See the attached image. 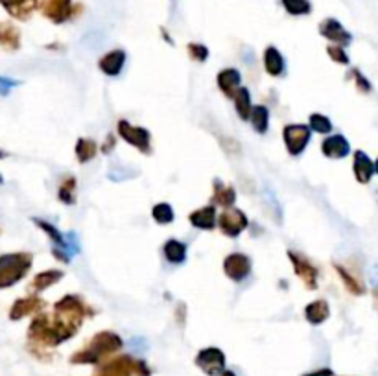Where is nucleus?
<instances>
[{
	"label": "nucleus",
	"instance_id": "obj_1",
	"mask_svg": "<svg viewBox=\"0 0 378 376\" xmlns=\"http://www.w3.org/2000/svg\"><path fill=\"white\" fill-rule=\"evenodd\" d=\"M122 348V340L115 332H98L85 347L70 356L74 365H100Z\"/></svg>",
	"mask_w": 378,
	"mask_h": 376
},
{
	"label": "nucleus",
	"instance_id": "obj_2",
	"mask_svg": "<svg viewBox=\"0 0 378 376\" xmlns=\"http://www.w3.org/2000/svg\"><path fill=\"white\" fill-rule=\"evenodd\" d=\"M94 376H151V369L144 359H135L127 354L103 362Z\"/></svg>",
	"mask_w": 378,
	"mask_h": 376
},
{
	"label": "nucleus",
	"instance_id": "obj_3",
	"mask_svg": "<svg viewBox=\"0 0 378 376\" xmlns=\"http://www.w3.org/2000/svg\"><path fill=\"white\" fill-rule=\"evenodd\" d=\"M32 266V255L28 253H12L0 257V288L15 284L23 279Z\"/></svg>",
	"mask_w": 378,
	"mask_h": 376
},
{
	"label": "nucleus",
	"instance_id": "obj_4",
	"mask_svg": "<svg viewBox=\"0 0 378 376\" xmlns=\"http://www.w3.org/2000/svg\"><path fill=\"white\" fill-rule=\"evenodd\" d=\"M194 362L196 367L209 376H220L225 370V354L216 347L201 348Z\"/></svg>",
	"mask_w": 378,
	"mask_h": 376
},
{
	"label": "nucleus",
	"instance_id": "obj_5",
	"mask_svg": "<svg viewBox=\"0 0 378 376\" xmlns=\"http://www.w3.org/2000/svg\"><path fill=\"white\" fill-rule=\"evenodd\" d=\"M284 144L290 155H301L310 143V127L301 124H290L284 127Z\"/></svg>",
	"mask_w": 378,
	"mask_h": 376
},
{
	"label": "nucleus",
	"instance_id": "obj_6",
	"mask_svg": "<svg viewBox=\"0 0 378 376\" xmlns=\"http://www.w3.org/2000/svg\"><path fill=\"white\" fill-rule=\"evenodd\" d=\"M118 133L126 143L133 144L143 154H149V133L144 127H135L126 120H120L118 122Z\"/></svg>",
	"mask_w": 378,
	"mask_h": 376
},
{
	"label": "nucleus",
	"instance_id": "obj_7",
	"mask_svg": "<svg viewBox=\"0 0 378 376\" xmlns=\"http://www.w3.org/2000/svg\"><path fill=\"white\" fill-rule=\"evenodd\" d=\"M288 257L292 260V266L295 269V273L303 279V282L308 288H317V268H315L314 264L306 260L304 257H301L299 253H293V251H288Z\"/></svg>",
	"mask_w": 378,
	"mask_h": 376
},
{
	"label": "nucleus",
	"instance_id": "obj_8",
	"mask_svg": "<svg viewBox=\"0 0 378 376\" xmlns=\"http://www.w3.org/2000/svg\"><path fill=\"white\" fill-rule=\"evenodd\" d=\"M224 269L229 279L240 282L251 271V260L246 255H242V253H235V255H229V257L225 258Z\"/></svg>",
	"mask_w": 378,
	"mask_h": 376
},
{
	"label": "nucleus",
	"instance_id": "obj_9",
	"mask_svg": "<svg viewBox=\"0 0 378 376\" xmlns=\"http://www.w3.org/2000/svg\"><path fill=\"white\" fill-rule=\"evenodd\" d=\"M247 218L246 214L238 209H231V211L224 212L218 220L220 229L224 231L227 236H238V234L247 227Z\"/></svg>",
	"mask_w": 378,
	"mask_h": 376
},
{
	"label": "nucleus",
	"instance_id": "obj_10",
	"mask_svg": "<svg viewBox=\"0 0 378 376\" xmlns=\"http://www.w3.org/2000/svg\"><path fill=\"white\" fill-rule=\"evenodd\" d=\"M319 32L321 35H325L328 41H333V43H336L338 46H347L350 45V41H353V35H350L336 19H327L325 23H321Z\"/></svg>",
	"mask_w": 378,
	"mask_h": 376
},
{
	"label": "nucleus",
	"instance_id": "obj_11",
	"mask_svg": "<svg viewBox=\"0 0 378 376\" xmlns=\"http://www.w3.org/2000/svg\"><path fill=\"white\" fill-rule=\"evenodd\" d=\"M353 170H355L356 181L361 185H367L375 176V163L369 159V155L366 152H355V159H353Z\"/></svg>",
	"mask_w": 378,
	"mask_h": 376
},
{
	"label": "nucleus",
	"instance_id": "obj_12",
	"mask_svg": "<svg viewBox=\"0 0 378 376\" xmlns=\"http://www.w3.org/2000/svg\"><path fill=\"white\" fill-rule=\"evenodd\" d=\"M321 152L327 155L328 159H344L350 154V144L344 135H333L321 144Z\"/></svg>",
	"mask_w": 378,
	"mask_h": 376
},
{
	"label": "nucleus",
	"instance_id": "obj_13",
	"mask_svg": "<svg viewBox=\"0 0 378 376\" xmlns=\"http://www.w3.org/2000/svg\"><path fill=\"white\" fill-rule=\"evenodd\" d=\"M124 65H126V52L124 50L109 52V54H105L100 59V63H98L100 70L107 76H118L122 72V69H124Z\"/></svg>",
	"mask_w": 378,
	"mask_h": 376
},
{
	"label": "nucleus",
	"instance_id": "obj_14",
	"mask_svg": "<svg viewBox=\"0 0 378 376\" xmlns=\"http://www.w3.org/2000/svg\"><path fill=\"white\" fill-rule=\"evenodd\" d=\"M240 81V72L235 69H225L218 74V87L222 89V92H224L225 96H229L231 100L235 98V94L242 87Z\"/></svg>",
	"mask_w": 378,
	"mask_h": 376
},
{
	"label": "nucleus",
	"instance_id": "obj_15",
	"mask_svg": "<svg viewBox=\"0 0 378 376\" xmlns=\"http://www.w3.org/2000/svg\"><path fill=\"white\" fill-rule=\"evenodd\" d=\"M264 67L269 76H282L284 74V57L275 46H269L268 50L264 52Z\"/></svg>",
	"mask_w": 378,
	"mask_h": 376
},
{
	"label": "nucleus",
	"instance_id": "obj_16",
	"mask_svg": "<svg viewBox=\"0 0 378 376\" xmlns=\"http://www.w3.org/2000/svg\"><path fill=\"white\" fill-rule=\"evenodd\" d=\"M43 304H45V302L41 301L39 297H24V299H21V301H17L13 304L12 312H10V317H12V320H21V317L28 315V313L37 312Z\"/></svg>",
	"mask_w": 378,
	"mask_h": 376
},
{
	"label": "nucleus",
	"instance_id": "obj_17",
	"mask_svg": "<svg viewBox=\"0 0 378 376\" xmlns=\"http://www.w3.org/2000/svg\"><path fill=\"white\" fill-rule=\"evenodd\" d=\"M189 220L194 227L211 231V229L216 227V209L214 207H203L200 211L192 212Z\"/></svg>",
	"mask_w": 378,
	"mask_h": 376
},
{
	"label": "nucleus",
	"instance_id": "obj_18",
	"mask_svg": "<svg viewBox=\"0 0 378 376\" xmlns=\"http://www.w3.org/2000/svg\"><path fill=\"white\" fill-rule=\"evenodd\" d=\"M330 315V308H328L327 301H314L310 302L308 306L304 308V317L312 325H321L325 323Z\"/></svg>",
	"mask_w": 378,
	"mask_h": 376
},
{
	"label": "nucleus",
	"instance_id": "obj_19",
	"mask_svg": "<svg viewBox=\"0 0 378 376\" xmlns=\"http://www.w3.org/2000/svg\"><path fill=\"white\" fill-rule=\"evenodd\" d=\"M165 257L170 264H183L187 260V245L179 240H168L165 244Z\"/></svg>",
	"mask_w": 378,
	"mask_h": 376
},
{
	"label": "nucleus",
	"instance_id": "obj_20",
	"mask_svg": "<svg viewBox=\"0 0 378 376\" xmlns=\"http://www.w3.org/2000/svg\"><path fill=\"white\" fill-rule=\"evenodd\" d=\"M235 200H236V194H235V190H233V187H225L224 182L216 179V181H214V194H212V201L222 207H231L233 203H235Z\"/></svg>",
	"mask_w": 378,
	"mask_h": 376
},
{
	"label": "nucleus",
	"instance_id": "obj_21",
	"mask_svg": "<svg viewBox=\"0 0 378 376\" xmlns=\"http://www.w3.org/2000/svg\"><path fill=\"white\" fill-rule=\"evenodd\" d=\"M46 15L56 23L65 21L70 15V0H52L46 6Z\"/></svg>",
	"mask_w": 378,
	"mask_h": 376
},
{
	"label": "nucleus",
	"instance_id": "obj_22",
	"mask_svg": "<svg viewBox=\"0 0 378 376\" xmlns=\"http://www.w3.org/2000/svg\"><path fill=\"white\" fill-rule=\"evenodd\" d=\"M233 100H235V107L236 111H238V114H240V118L249 120L253 107H251V94H249V91H247L246 87H240Z\"/></svg>",
	"mask_w": 378,
	"mask_h": 376
},
{
	"label": "nucleus",
	"instance_id": "obj_23",
	"mask_svg": "<svg viewBox=\"0 0 378 376\" xmlns=\"http://www.w3.org/2000/svg\"><path fill=\"white\" fill-rule=\"evenodd\" d=\"M63 273L58 271V269H50V271H45V273H39L32 280V290L34 291H43L46 288H50L52 284H56L58 280H61Z\"/></svg>",
	"mask_w": 378,
	"mask_h": 376
},
{
	"label": "nucleus",
	"instance_id": "obj_24",
	"mask_svg": "<svg viewBox=\"0 0 378 376\" xmlns=\"http://www.w3.org/2000/svg\"><path fill=\"white\" fill-rule=\"evenodd\" d=\"M249 120H251L253 127H255V132L257 133L268 132L269 113L264 105H255V107L251 109V116H249Z\"/></svg>",
	"mask_w": 378,
	"mask_h": 376
},
{
	"label": "nucleus",
	"instance_id": "obj_25",
	"mask_svg": "<svg viewBox=\"0 0 378 376\" xmlns=\"http://www.w3.org/2000/svg\"><path fill=\"white\" fill-rule=\"evenodd\" d=\"M336 271H338V275L342 277V280H344L345 288H347L350 293H355V295H361V293L366 291V288H364V284H361V280L358 279V277H355L353 273H349L347 269L342 268V266H338V264H336Z\"/></svg>",
	"mask_w": 378,
	"mask_h": 376
},
{
	"label": "nucleus",
	"instance_id": "obj_26",
	"mask_svg": "<svg viewBox=\"0 0 378 376\" xmlns=\"http://www.w3.org/2000/svg\"><path fill=\"white\" fill-rule=\"evenodd\" d=\"M76 155L80 163H89L96 155V143L91 138H80L76 144Z\"/></svg>",
	"mask_w": 378,
	"mask_h": 376
},
{
	"label": "nucleus",
	"instance_id": "obj_27",
	"mask_svg": "<svg viewBox=\"0 0 378 376\" xmlns=\"http://www.w3.org/2000/svg\"><path fill=\"white\" fill-rule=\"evenodd\" d=\"M74 188H76V179L74 177H65V181L61 182L59 187V200L67 203V205H72L74 203Z\"/></svg>",
	"mask_w": 378,
	"mask_h": 376
},
{
	"label": "nucleus",
	"instance_id": "obj_28",
	"mask_svg": "<svg viewBox=\"0 0 378 376\" xmlns=\"http://www.w3.org/2000/svg\"><path fill=\"white\" fill-rule=\"evenodd\" d=\"M282 6L290 15H306L312 10L308 0H282Z\"/></svg>",
	"mask_w": 378,
	"mask_h": 376
},
{
	"label": "nucleus",
	"instance_id": "obj_29",
	"mask_svg": "<svg viewBox=\"0 0 378 376\" xmlns=\"http://www.w3.org/2000/svg\"><path fill=\"white\" fill-rule=\"evenodd\" d=\"M310 129H314L317 133H330L333 132V122L327 116L315 113L310 116Z\"/></svg>",
	"mask_w": 378,
	"mask_h": 376
},
{
	"label": "nucleus",
	"instance_id": "obj_30",
	"mask_svg": "<svg viewBox=\"0 0 378 376\" xmlns=\"http://www.w3.org/2000/svg\"><path fill=\"white\" fill-rule=\"evenodd\" d=\"M154 218L157 223H170L174 220V211L172 207L168 203H159V205L154 207Z\"/></svg>",
	"mask_w": 378,
	"mask_h": 376
},
{
	"label": "nucleus",
	"instance_id": "obj_31",
	"mask_svg": "<svg viewBox=\"0 0 378 376\" xmlns=\"http://www.w3.org/2000/svg\"><path fill=\"white\" fill-rule=\"evenodd\" d=\"M350 76H353V78H355V83H356V87H358V91L360 92H371L372 91V85H371V81L367 80L366 76L361 74L360 70L358 69H353V72H350Z\"/></svg>",
	"mask_w": 378,
	"mask_h": 376
},
{
	"label": "nucleus",
	"instance_id": "obj_32",
	"mask_svg": "<svg viewBox=\"0 0 378 376\" xmlns=\"http://www.w3.org/2000/svg\"><path fill=\"white\" fill-rule=\"evenodd\" d=\"M189 54L192 59H196V61H207V57H209V50H207L203 45H189Z\"/></svg>",
	"mask_w": 378,
	"mask_h": 376
},
{
	"label": "nucleus",
	"instance_id": "obj_33",
	"mask_svg": "<svg viewBox=\"0 0 378 376\" xmlns=\"http://www.w3.org/2000/svg\"><path fill=\"white\" fill-rule=\"evenodd\" d=\"M328 54L339 65H349V56L345 54L344 46H328Z\"/></svg>",
	"mask_w": 378,
	"mask_h": 376
},
{
	"label": "nucleus",
	"instance_id": "obj_34",
	"mask_svg": "<svg viewBox=\"0 0 378 376\" xmlns=\"http://www.w3.org/2000/svg\"><path fill=\"white\" fill-rule=\"evenodd\" d=\"M15 85H17V81L6 80V78H0V96H6L8 92L12 91Z\"/></svg>",
	"mask_w": 378,
	"mask_h": 376
},
{
	"label": "nucleus",
	"instance_id": "obj_35",
	"mask_svg": "<svg viewBox=\"0 0 378 376\" xmlns=\"http://www.w3.org/2000/svg\"><path fill=\"white\" fill-rule=\"evenodd\" d=\"M303 376H334V370L328 369V367H323V369L310 370V373H304Z\"/></svg>",
	"mask_w": 378,
	"mask_h": 376
},
{
	"label": "nucleus",
	"instance_id": "obj_36",
	"mask_svg": "<svg viewBox=\"0 0 378 376\" xmlns=\"http://www.w3.org/2000/svg\"><path fill=\"white\" fill-rule=\"evenodd\" d=\"M113 140H115V137H113V135H109V137H107V146H103L102 148L103 154H109L111 149H113V146H115V144H113Z\"/></svg>",
	"mask_w": 378,
	"mask_h": 376
},
{
	"label": "nucleus",
	"instance_id": "obj_37",
	"mask_svg": "<svg viewBox=\"0 0 378 376\" xmlns=\"http://www.w3.org/2000/svg\"><path fill=\"white\" fill-rule=\"evenodd\" d=\"M220 376H236V375H235V370H229V369H225V370H224V373H222V375H220Z\"/></svg>",
	"mask_w": 378,
	"mask_h": 376
},
{
	"label": "nucleus",
	"instance_id": "obj_38",
	"mask_svg": "<svg viewBox=\"0 0 378 376\" xmlns=\"http://www.w3.org/2000/svg\"><path fill=\"white\" fill-rule=\"evenodd\" d=\"M375 174H377V176H378V159L375 160Z\"/></svg>",
	"mask_w": 378,
	"mask_h": 376
},
{
	"label": "nucleus",
	"instance_id": "obj_39",
	"mask_svg": "<svg viewBox=\"0 0 378 376\" xmlns=\"http://www.w3.org/2000/svg\"><path fill=\"white\" fill-rule=\"evenodd\" d=\"M375 299H377V302H378V288H377V291H375Z\"/></svg>",
	"mask_w": 378,
	"mask_h": 376
},
{
	"label": "nucleus",
	"instance_id": "obj_40",
	"mask_svg": "<svg viewBox=\"0 0 378 376\" xmlns=\"http://www.w3.org/2000/svg\"><path fill=\"white\" fill-rule=\"evenodd\" d=\"M375 269H377V271H378V266H377V268H375Z\"/></svg>",
	"mask_w": 378,
	"mask_h": 376
}]
</instances>
